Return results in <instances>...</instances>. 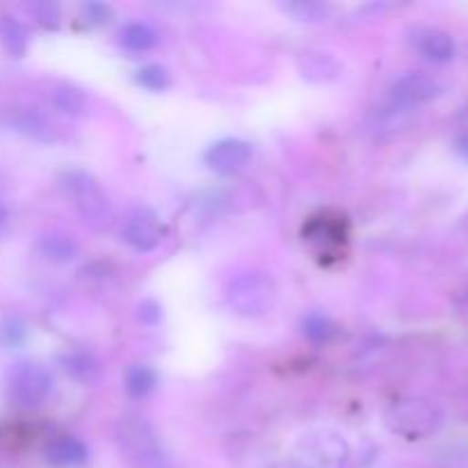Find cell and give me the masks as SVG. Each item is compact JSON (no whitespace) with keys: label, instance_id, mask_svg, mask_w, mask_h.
Returning a JSON list of instances; mask_svg holds the SVG:
<instances>
[{"label":"cell","instance_id":"16","mask_svg":"<svg viewBox=\"0 0 468 468\" xmlns=\"http://www.w3.org/2000/svg\"><path fill=\"white\" fill-rule=\"evenodd\" d=\"M0 41L12 58H23L27 53V30L18 18H0Z\"/></svg>","mask_w":468,"mask_h":468},{"label":"cell","instance_id":"27","mask_svg":"<svg viewBox=\"0 0 468 468\" xmlns=\"http://www.w3.org/2000/svg\"><path fill=\"white\" fill-rule=\"evenodd\" d=\"M457 154H460L468 163V128L464 133H460V137H457Z\"/></svg>","mask_w":468,"mask_h":468},{"label":"cell","instance_id":"10","mask_svg":"<svg viewBox=\"0 0 468 468\" xmlns=\"http://www.w3.org/2000/svg\"><path fill=\"white\" fill-rule=\"evenodd\" d=\"M12 126L16 128L18 133H23V135L32 137V140L37 142H46V144H48V142H55L59 137V128L55 126L44 112H39V110L35 108L16 110L12 117Z\"/></svg>","mask_w":468,"mask_h":468},{"label":"cell","instance_id":"20","mask_svg":"<svg viewBox=\"0 0 468 468\" xmlns=\"http://www.w3.org/2000/svg\"><path fill=\"white\" fill-rule=\"evenodd\" d=\"M137 85H142L149 91H165L172 85V76L163 64H146V67L137 69L135 73Z\"/></svg>","mask_w":468,"mask_h":468},{"label":"cell","instance_id":"14","mask_svg":"<svg viewBox=\"0 0 468 468\" xmlns=\"http://www.w3.org/2000/svg\"><path fill=\"white\" fill-rule=\"evenodd\" d=\"M39 254L44 256L50 263H69V261L78 259L80 254V247L67 233H46L39 238Z\"/></svg>","mask_w":468,"mask_h":468},{"label":"cell","instance_id":"25","mask_svg":"<svg viewBox=\"0 0 468 468\" xmlns=\"http://www.w3.org/2000/svg\"><path fill=\"white\" fill-rule=\"evenodd\" d=\"M137 318H140V323L144 324H158L160 320H163V306L158 304L155 300H144L140 306H137Z\"/></svg>","mask_w":468,"mask_h":468},{"label":"cell","instance_id":"21","mask_svg":"<svg viewBox=\"0 0 468 468\" xmlns=\"http://www.w3.org/2000/svg\"><path fill=\"white\" fill-rule=\"evenodd\" d=\"M27 12L46 30H58L59 23H62V12H59V5L55 3H32L27 5Z\"/></svg>","mask_w":468,"mask_h":468},{"label":"cell","instance_id":"7","mask_svg":"<svg viewBox=\"0 0 468 468\" xmlns=\"http://www.w3.org/2000/svg\"><path fill=\"white\" fill-rule=\"evenodd\" d=\"M443 94V85L434 76L423 71H411L398 78L391 87L393 103L398 108H416V105L430 103Z\"/></svg>","mask_w":468,"mask_h":468},{"label":"cell","instance_id":"24","mask_svg":"<svg viewBox=\"0 0 468 468\" xmlns=\"http://www.w3.org/2000/svg\"><path fill=\"white\" fill-rule=\"evenodd\" d=\"M80 12L85 23H90V26H103V23H108L112 18V7L105 3H85L80 7Z\"/></svg>","mask_w":468,"mask_h":468},{"label":"cell","instance_id":"8","mask_svg":"<svg viewBox=\"0 0 468 468\" xmlns=\"http://www.w3.org/2000/svg\"><path fill=\"white\" fill-rule=\"evenodd\" d=\"M250 160L251 144L245 140H238V137L215 142L208 149V154H206V165H208L215 174H222V176L240 172V169L247 167Z\"/></svg>","mask_w":468,"mask_h":468},{"label":"cell","instance_id":"6","mask_svg":"<svg viewBox=\"0 0 468 468\" xmlns=\"http://www.w3.org/2000/svg\"><path fill=\"white\" fill-rule=\"evenodd\" d=\"M123 240L140 254L154 251L163 242L165 227L158 215L149 208H135L123 222Z\"/></svg>","mask_w":468,"mask_h":468},{"label":"cell","instance_id":"15","mask_svg":"<svg viewBox=\"0 0 468 468\" xmlns=\"http://www.w3.org/2000/svg\"><path fill=\"white\" fill-rule=\"evenodd\" d=\"M282 12L300 23H324L332 16V5L315 3V0H292L282 5Z\"/></svg>","mask_w":468,"mask_h":468},{"label":"cell","instance_id":"9","mask_svg":"<svg viewBox=\"0 0 468 468\" xmlns=\"http://www.w3.org/2000/svg\"><path fill=\"white\" fill-rule=\"evenodd\" d=\"M411 44L416 46L420 55L430 62H451L455 58V39L448 35L446 30H439V27H416L411 32Z\"/></svg>","mask_w":468,"mask_h":468},{"label":"cell","instance_id":"19","mask_svg":"<svg viewBox=\"0 0 468 468\" xmlns=\"http://www.w3.org/2000/svg\"><path fill=\"white\" fill-rule=\"evenodd\" d=\"M155 382H158V378H155L154 368H149V366L135 364V366H131V368L126 370V391H128V396L146 398L155 388Z\"/></svg>","mask_w":468,"mask_h":468},{"label":"cell","instance_id":"3","mask_svg":"<svg viewBox=\"0 0 468 468\" xmlns=\"http://www.w3.org/2000/svg\"><path fill=\"white\" fill-rule=\"evenodd\" d=\"M59 186H62L64 195L73 201L78 215L87 227L101 231L112 222V208H110L108 197L91 174L82 172V169H69L59 176Z\"/></svg>","mask_w":468,"mask_h":468},{"label":"cell","instance_id":"22","mask_svg":"<svg viewBox=\"0 0 468 468\" xmlns=\"http://www.w3.org/2000/svg\"><path fill=\"white\" fill-rule=\"evenodd\" d=\"M334 323L327 318V315H320V314H311L309 318L304 320V334L311 338L314 343H323L329 341L334 336Z\"/></svg>","mask_w":468,"mask_h":468},{"label":"cell","instance_id":"28","mask_svg":"<svg viewBox=\"0 0 468 468\" xmlns=\"http://www.w3.org/2000/svg\"><path fill=\"white\" fill-rule=\"evenodd\" d=\"M5 222H7V210H5V206L0 204V227H3Z\"/></svg>","mask_w":468,"mask_h":468},{"label":"cell","instance_id":"26","mask_svg":"<svg viewBox=\"0 0 468 468\" xmlns=\"http://www.w3.org/2000/svg\"><path fill=\"white\" fill-rule=\"evenodd\" d=\"M23 338H26V327H23L18 320L12 318L3 324V341L7 343V346H18Z\"/></svg>","mask_w":468,"mask_h":468},{"label":"cell","instance_id":"12","mask_svg":"<svg viewBox=\"0 0 468 468\" xmlns=\"http://www.w3.org/2000/svg\"><path fill=\"white\" fill-rule=\"evenodd\" d=\"M46 462L53 468H73L87 462V448L80 439L59 437L46 446Z\"/></svg>","mask_w":468,"mask_h":468},{"label":"cell","instance_id":"1","mask_svg":"<svg viewBox=\"0 0 468 468\" xmlns=\"http://www.w3.org/2000/svg\"><path fill=\"white\" fill-rule=\"evenodd\" d=\"M384 423L407 441H420L437 434L443 425V411L425 398H400L384 411Z\"/></svg>","mask_w":468,"mask_h":468},{"label":"cell","instance_id":"23","mask_svg":"<svg viewBox=\"0 0 468 468\" xmlns=\"http://www.w3.org/2000/svg\"><path fill=\"white\" fill-rule=\"evenodd\" d=\"M64 368H67V373H71L73 378L78 379H91V375L96 373V366L91 364L90 356L85 355H71L64 359Z\"/></svg>","mask_w":468,"mask_h":468},{"label":"cell","instance_id":"17","mask_svg":"<svg viewBox=\"0 0 468 468\" xmlns=\"http://www.w3.org/2000/svg\"><path fill=\"white\" fill-rule=\"evenodd\" d=\"M119 41L126 50L133 53H144V50L154 48L158 44V35H155L154 27H149L146 23H128L126 27L119 35Z\"/></svg>","mask_w":468,"mask_h":468},{"label":"cell","instance_id":"2","mask_svg":"<svg viewBox=\"0 0 468 468\" xmlns=\"http://www.w3.org/2000/svg\"><path fill=\"white\" fill-rule=\"evenodd\" d=\"M274 302H277L274 279L259 270L236 274L227 286V304L242 318H263L274 309Z\"/></svg>","mask_w":468,"mask_h":468},{"label":"cell","instance_id":"18","mask_svg":"<svg viewBox=\"0 0 468 468\" xmlns=\"http://www.w3.org/2000/svg\"><path fill=\"white\" fill-rule=\"evenodd\" d=\"M53 105L62 114H71V117H78V114L87 112V94L82 90L73 85H59L58 90L53 91Z\"/></svg>","mask_w":468,"mask_h":468},{"label":"cell","instance_id":"11","mask_svg":"<svg viewBox=\"0 0 468 468\" xmlns=\"http://www.w3.org/2000/svg\"><path fill=\"white\" fill-rule=\"evenodd\" d=\"M300 73L311 82H329L341 76L343 67L332 53L324 50H306L300 58Z\"/></svg>","mask_w":468,"mask_h":468},{"label":"cell","instance_id":"4","mask_svg":"<svg viewBox=\"0 0 468 468\" xmlns=\"http://www.w3.org/2000/svg\"><path fill=\"white\" fill-rule=\"evenodd\" d=\"M292 460L300 468H343L350 460V443L336 430H311L297 439Z\"/></svg>","mask_w":468,"mask_h":468},{"label":"cell","instance_id":"13","mask_svg":"<svg viewBox=\"0 0 468 468\" xmlns=\"http://www.w3.org/2000/svg\"><path fill=\"white\" fill-rule=\"evenodd\" d=\"M122 446L131 455L140 457L144 462L158 460V446H155L154 434L144 423H133V420L122 423Z\"/></svg>","mask_w":468,"mask_h":468},{"label":"cell","instance_id":"5","mask_svg":"<svg viewBox=\"0 0 468 468\" xmlns=\"http://www.w3.org/2000/svg\"><path fill=\"white\" fill-rule=\"evenodd\" d=\"M53 393V375L37 361H18L7 373V396L18 407H39Z\"/></svg>","mask_w":468,"mask_h":468}]
</instances>
